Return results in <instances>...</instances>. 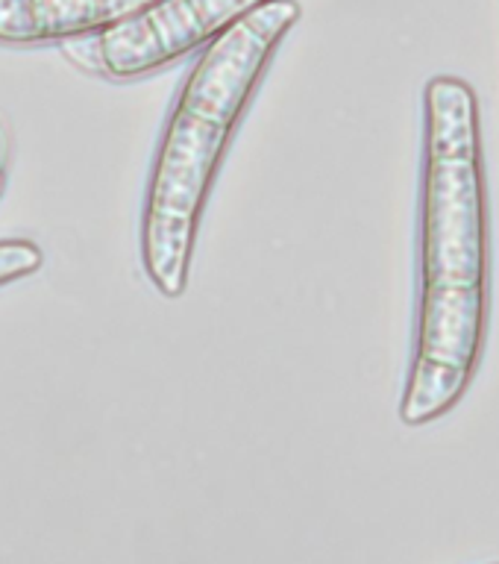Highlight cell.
Instances as JSON below:
<instances>
[{
  "label": "cell",
  "mask_w": 499,
  "mask_h": 564,
  "mask_svg": "<svg viewBox=\"0 0 499 564\" xmlns=\"http://www.w3.org/2000/svg\"><path fill=\"white\" fill-rule=\"evenodd\" d=\"M491 321V206L479 97L467 79L423 86L421 297L400 421L426 426L462 403Z\"/></svg>",
  "instance_id": "1"
},
{
  "label": "cell",
  "mask_w": 499,
  "mask_h": 564,
  "mask_svg": "<svg viewBox=\"0 0 499 564\" xmlns=\"http://www.w3.org/2000/svg\"><path fill=\"white\" fill-rule=\"evenodd\" d=\"M297 21V0L262 3L203 47L176 95L141 212V268L162 297L176 300L188 289L197 227L224 153Z\"/></svg>",
  "instance_id": "2"
},
{
  "label": "cell",
  "mask_w": 499,
  "mask_h": 564,
  "mask_svg": "<svg viewBox=\"0 0 499 564\" xmlns=\"http://www.w3.org/2000/svg\"><path fill=\"white\" fill-rule=\"evenodd\" d=\"M268 0H159L141 15L97 35V70L139 79L215 42Z\"/></svg>",
  "instance_id": "3"
},
{
  "label": "cell",
  "mask_w": 499,
  "mask_h": 564,
  "mask_svg": "<svg viewBox=\"0 0 499 564\" xmlns=\"http://www.w3.org/2000/svg\"><path fill=\"white\" fill-rule=\"evenodd\" d=\"M159 0H0V44L39 47L100 35Z\"/></svg>",
  "instance_id": "4"
},
{
  "label": "cell",
  "mask_w": 499,
  "mask_h": 564,
  "mask_svg": "<svg viewBox=\"0 0 499 564\" xmlns=\"http://www.w3.org/2000/svg\"><path fill=\"white\" fill-rule=\"evenodd\" d=\"M44 264L42 247L30 238H0V285L33 276Z\"/></svg>",
  "instance_id": "5"
},
{
  "label": "cell",
  "mask_w": 499,
  "mask_h": 564,
  "mask_svg": "<svg viewBox=\"0 0 499 564\" xmlns=\"http://www.w3.org/2000/svg\"><path fill=\"white\" fill-rule=\"evenodd\" d=\"M0 188H3V167H0Z\"/></svg>",
  "instance_id": "6"
},
{
  "label": "cell",
  "mask_w": 499,
  "mask_h": 564,
  "mask_svg": "<svg viewBox=\"0 0 499 564\" xmlns=\"http://www.w3.org/2000/svg\"><path fill=\"white\" fill-rule=\"evenodd\" d=\"M493 564H499V562H493Z\"/></svg>",
  "instance_id": "7"
}]
</instances>
